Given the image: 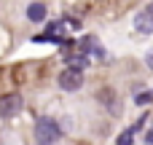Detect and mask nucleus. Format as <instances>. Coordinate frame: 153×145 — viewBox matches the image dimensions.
<instances>
[{"mask_svg": "<svg viewBox=\"0 0 153 145\" xmlns=\"http://www.w3.org/2000/svg\"><path fill=\"white\" fill-rule=\"evenodd\" d=\"M32 135H35V145H54L59 137H62V126H59L54 118L43 116V118H38V121H35Z\"/></svg>", "mask_w": 153, "mask_h": 145, "instance_id": "1", "label": "nucleus"}, {"mask_svg": "<svg viewBox=\"0 0 153 145\" xmlns=\"http://www.w3.org/2000/svg\"><path fill=\"white\" fill-rule=\"evenodd\" d=\"M22 94H16V91H11V94H3L0 97V118H13V116H19L22 113Z\"/></svg>", "mask_w": 153, "mask_h": 145, "instance_id": "2", "label": "nucleus"}, {"mask_svg": "<svg viewBox=\"0 0 153 145\" xmlns=\"http://www.w3.org/2000/svg\"><path fill=\"white\" fill-rule=\"evenodd\" d=\"M81 86H83V73H81V70L67 67V70L59 73V89H62V91H78Z\"/></svg>", "mask_w": 153, "mask_h": 145, "instance_id": "3", "label": "nucleus"}, {"mask_svg": "<svg viewBox=\"0 0 153 145\" xmlns=\"http://www.w3.org/2000/svg\"><path fill=\"white\" fill-rule=\"evenodd\" d=\"M78 54H83V57H89V59H102V57H105V48L100 46V40H97L94 35H86V38H81V43H78Z\"/></svg>", "mask_w": 153, "mask_h": 145, "instance_id": "4", "label": "nucleus"}, {"mask_svg": "<svg viewBox=\"0 0 153 145\" xmlns=\"http://www.w3.org/2000/svg\"><path fill=\"white\" fill-rule=\"evenodd\" d=\"M134 30L137 32H143V35H151L153 32V11H140L137 16H134Z\"/></svg>", "mask_w": 153, "mask_h": 145, "instance_id": "5", "label": "nucleus"}, {"mask_svg": "<svg viewBox=\"0 0 153 145\" xmlns=\"http://www.w3.org/2000/svg\"><path fill=\"white\" fill-rule=\"evenodd\" d=\"M46 11H48V8H46V3H30V5H27V19L38 24V22H43V19H46Z\"/></svg>", "mask_w": 153, "mask_h": 145, "instance_id": "6", "label": "nucleus"}, {"mask_svg": "<svg viewBox=\"0 0 153 145\" xmlns=\"http://www.w3.org/2000/svg\"><path fill=\"white\" fill-rule=\"evenodd\" d=\"M132 143H134V129L129 126L126 132H121V135H118V145H132Z\"/></svg>", "mask_w": 153, "mask_h": 145, "instance_id": "7", "label": "nucleus"}, {"mask_svg": "<svg viewBox=\"0 0 153 145\" xmlns=\"http://www.w3.org/2000/svg\"><path fill=\"white\" fill-rule=\"evenodd\" d=\"M153 100V94H137V105H148Z\"/></svg>", "mask_w": 153, "mask_h": 145, "instance_id": "8", "label": "nucleus"}, {"mask_svg": "<svg viewBox=\"0 0 153 145\" xmlns=\"http://www.w3.org/2000/svg\"><path fill=\"white\" fill-rule=\"evenodd\" d=\"M145 145H153V129H151V132H145Z\"/></svg>", "mask_w": 153, "mask_h": 145, "instance_id": "9", "label": "nucleus"}, {"mask_svg": "<svg viewBox=\"0 0 153 145\" xmlns=\"http://www.w3.org/2000/svg\"><path fill=\"white\" fill-rule=\"evenodd\" d=\"M148 67H151V70H153V54H151V57H148Z\"/></svg>", "mask_w": 153, "mask_h": 145, "instance_id": "10", "label": "nucleus"}]
</instances>
